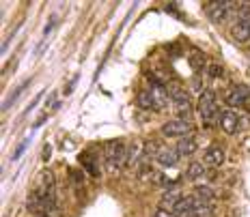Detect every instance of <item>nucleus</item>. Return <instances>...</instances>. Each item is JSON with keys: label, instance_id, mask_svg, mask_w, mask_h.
<instances>
[{"label": "nucleus", "instance_id": "1", "mask_svg": "<svg viewBox=\"0 0 250 217\" xmlns=\"http://www.w3.org/2000/svg\"><path fill=\"white\" fill-rule=\"evenodd\" d=\"M52 196H56L54 194V174H52L50 170H43L37 177V181H35V189L30 192L28 200H26V209L33 211L39 202H43L45 198H52Z\"/></svg>", "mask_w": 250, "mask_h": 217}, {"label": "nucleus", "instance_id": "2", "mask_svg": "<svg viewBox=\"0 0 250 217\" xmlns=\"http://www.w3.org/2000/svg\"><path fill=\"white\" fill-rule=\"evenodd\" d=\"M199 112H201V121L205 123V127H213L216 125V118L220 114L218 110L216 97H213L211 90H203L199 97Z\"/></svg>", "mask_w": 250, "mask_h": 217}, {"label": "nucleus", "instance_id": "3", "mask_svg": "<svg viewBox=\"0 0 250 217\" xmlns=\"http://www.w3.org/2000/svg\"><path fill=\"white\" fill-rule=\"evenodd\" d=\"M104 157H106V168L108 170H119L127 162V148L121 140L108 142L106 148H104Z\"/></svg>", "mask_w": 250, "mask_h": 217}, {"label": "nucleus", "instance_id": "4", "mask_svg": "<svg viewBox=\"0 0 250 217\" xmlns=\"http://www.w3.org/2000/svg\"><path fill=\"white\" fill-rule=\"evenodd\" d=\"M237 9V2H213L207 7V15H209L211 22H225V19L229 18L231 13H235Z\"/></svg>", "mask_w": 250, "mask_h": 217}, {"label": "nucleus", "instance_id": "5", "mask_svg": "<svg viewBox=\"0 0 250 217\" xmlns=\"http://www.w3.org/2000/svg\"><path fill=\"white\" fill-rule=\"evenodd\" d=\"M227 103L231 108H244V106H248V103H250V89H248L246 84L233 86V89L229 90V95H227Z\"/></svg>", "mask_w": 250, "mask_h": 217}, {"label": "nucleus", "instance_id": "6", "mask_svg": "<svg viewBox=\"0 0 250 217\" xmlns=\"http://www.w3.org/2000/svg\"><path fill=\"white\" fill-rule=\"evenodd\" d=\"M190 123H186V121H168V123H164L162 125V136L164 138H186V136H190Z\"/></svg>", "mask_w": 250, "mask_h": 217}, {"label": "nucleus", "instance_id": "7", "mask_svg": "<svg viewBox=\"0 0 250 217\" xmlns=\"http://www.w3.org/2000/svg\"><path fill=\"white\" fill-rule=\"evenodd\" d=\"M205 202H207V200L196 198V196H186V198H181L179 202H177V206L173 209V213H175V217H188L190 211H194L196 206H201Z\"/></svg>", "mask_w": 250, "mask_h": 217}, {"label": "nucleus", "instance_id": "8", "mask_svg": "<svg viewBox=\"0 0 250 217\" xmlns=\"http://www.w3.org/2000/svg\"><path fill=\"white\" fill-rule=\"evenodd\" d=\"M220 125L222 129L229 133V136H233V133L239 131V114L235 110H225L220 112Z\"/></svg>", "mask_w": 250, "mask_h": 217}, {"label": "nucleus", "instance_id": "9", "mask_svg": "<svg viewBox=\"0 0 250 217\" xmlns=\"http://www.w3.org/2000/svg\"><path fill=\"white\" fill-rule=\"evenodd\" d=\"M203 162H205L207 166H213V168L222 166V163H225V148L218 146V144H213V146H209L205 151V157H203Z\"/></svg>", "mask_w": 250, "mask_h": 217}, {"label": "nucleus", "instance_id": "10", "mask_svg": "<svg viewBox=\"0 0 250 217\" xmlns=\"http://www.w3.org/2000/svg\"><path fill=\"white\" fill-rule=\"evenodd\" d=\"M158 163L160 166H164V168H175L177 166V162H179V153L175 151V148H168V146H162L160 148V153H158Z\"/></svg>", "mask_w": 250, "mask_h": 217}, {"label": "nucleus", "instance_id": "11", "mask_svg": "<svg viewBox=\"0 0 250 217\" xmlns=\"http://www.w3.org/2000/svg\"><path fill=\"white\" fill-rule=\"evenodd\" d=\"M181 200V192H179V187H173V189H168V192H164L162 196V200H160V209L162 211H173L177 202Z\"/></svg>", "mask_w": 250, "mask_h": 217}, {"label": "nucleus", "instance_id": "12", "mask_svg": "<svg viewBox=\"0 0 250 217\" xmlns=\"http://www.w3.org/2000/svg\"><path fill=\"white\" fill-rule=\"evenodd\" d=\"M199 148V144H196V138H192V136H186V138H181L179 144L175 146V151L179 153V157H188V155H192Z\"/></svg>", "mask_w": 250, "mask_h": 217}, {"label": "nucleus", "instance_id": "13", "mask_svg": "<svg viewBox=\"0 0 250 217\" xmlns=\"http://www.w3.org/2000/svg\"><path fill=\"white\" fill-rule=\"evenodd\" d=\"M233 37H235L237 41H242V43H246V41H250V19H244V22H235L231 28Z\"/></svg>", "mask_w": 250, "mask_h": 217}, {"label": "nucleus", "instance_id": "14", "mask_svg": "<svg viewBox=\"0 0 250 217\" xmlns=\"http://www.w3.org/2000/svg\"><path fill=\"white\" fill-rule=\"evenodd\" d=\"M80 163L84 166V170H86L88 174H93V177H97V174H100V168H97V159H95V155H93V153H88V151L80 153Z\"/></svg>", "mask_w": 250, "mask_h": 217}, {"label": "nucleus", "instance_id": "15", "mask_svg": "<svg viewBox=\"0 0 250 217\" xmlns=\"http://www.w3.org/2000/svg\"><path fill=\"white\" fill-rule=\"evenodd\" d=\"M28 84H30V80H26V82H22V84H20V86H18V89H15V90L11 92V95H9V99H7V101H4V103H2V112H7V110H9V108H11V106H13V103H15V101H18V97H20V95H22V92H24L26 89H28Z\"/></svg>", "mask_w": 250, "mask_h": 217}, {"label": "nucleus", "instance_id": "16", "mask_svg": "<svg viewBox=\"0 0 250 217\" xmlns=\"http://www.w3.org/2000/svg\"><path fill=\"white\" fill-rule=\"evenodd\" d=\"M186 174H188V179H190V181H199V179L205 177V166L199 163V162H194V163H190V166H188Z\"/></svg>", "mask_w": 250, "mask_h": 217}, {"label": "nucleus", "instance_id": "17", "mask_svg": "<svg viewBox=\"0 0 250 217\" xmlns=\"http://www.w3.org/2000/svg\"><path fill=\"white\" fill-rule=\"evenodd\" d=\"M138 106L140 108H145V110H155L158 112V106H155V101H153V97H151V92H140L138 95Z\"/></svg>", "mask_w": 250, "mask_h": 217}, {"label": "nucleus", "instance_id": "18", "mask_svg": "<svg viewBox=\"0 0 250 217\" xmlns=\"http://www.w3.org/2000/svg\"><path fill=\"white\" fill-rule=\"evenodd\" d=\"M188 217H213V206L209 202H205V204L196 206L194 211H190Z\"/></svg>", "mask_w": 250, "mask_h": 217}, {"label": "nucleus", "instance_id": "19", "mask_svg": "<svg viewBox=\"0 0 250 217\" xmlns=\"http://www.w3.org/2000/svg\"><path fill=\"white\" fill-rule=\"evenodd\" d=\"M194 194L199 196V198H203V200H211V198H216V189L207 187V185H196V187H194Z\"/></svg>", "mask_w": 250, "mask_h": 217}, {"label": "nucleus", "instance_id": "20", "mask_svg": "<svg viewBox=\"0 0 250 217\" xmlns=\"http://www.w3.org/2000/svg\"><path fill=\"white\" fill-rule=\"evenodd\" d=\"M190 65H192V69L201 71L203 67H205V56H203L201 52H199V54H196V52H194V54H192V58H190Z\"/></svg>", "mask_w": 250, "mask_h": 217}, {"label": "nucleus", "instance_id": "21", "mask_svg": "<svg viewBox=\"0 0 250 217\" xmlns=\"http://www.w3.org/2000/svg\"><path fill=\"white\" fill-rule=\"evenodd\" d=\"M207 71H209L211 77H220L222 75V67L220 65H209V69H207Z\"/></svg>", "mask_w": 250, "mask_h": 217}, {"label": "nucleus", "instance_id": "22", "mask_svg": "<svg viewBox=\"0 0 250 217\" xmlns=\"http://www.w3.org/2000/svg\"><path fill=\"white\" fill-rule=\"evenodd\" d=\"M28 144H30V140H26V142L20 144V146H18V151H15V153H13V157H11L13 162H15V159H20V155H22V153L26 151V146H28Z\"/></svg>", "mask_w": 250, "mask_h": 217}, {"label": "nucleus", "instance_id": "23", "mask_svg": "<svg viewBox=\"0 0 250 217\" xmlns=\"http://www.w3.org/2000/svg\"><path fill=\"white\" fill-rule=\"evenodd\" d=\"M192 89H194L196 92H203V80H201V75L192 80Z\"/></svg>", "mask_w": 250, "mask_h": 217}, {"label": "nucleus", "instance_id": "24", "mask_svg": "<svg viewBox=\"0 0 250 217\" xmlns=\"http://www.w3.org/2000/svg\"><path fill=\"white\" fill-rule=\"evenodd\" d=\"M166 11H168V13H173L175 18H184V13H179V11H177V9H175V4H166Z\"/></svg>", "mask_w": 250, "mask_h": 217}, {"label": "nucleus", "instance_id": "25", "mask_svg": "<svg viewBox=\"0 0 250 217\" xmlns=\"http://www.w3.org/2000/svg\"><path fill=\"white\" fill-rule=\"evenodd\" d=\"M50 153H52V146L48 144V146L43 148V153H41V159H43V162H48V159H50Z\"/></svg>", "mask_w": 250, "mask_h": 217}, {"label": "nucleus", "instance_id": "26", "mask_svg": "<svg viewBox=\"0 0 250 217\" xmlns=\"http://www.w3.org/2000/svg\"><path fill=\"white\" fill-rule=\"evenodd\" d=\"M54 24H56V18H52V19H50V24H48V26H45V30H43V33H45V35H48V33H50V30H52V28H54Z\"/></svg>", "mask_w": 250, "mask_h": 217}, {"label": "nucleus", "instance_id": "27", "mask_svg": "<svg viewBox=\"0 0 250 217\" xmlns=\"http://www.w3.org/2000/svg\"><path fill=\"white\" fill-rule=\"evenodd\" d=\"M45 121H48V114H43V116H41V118H39V121H37V123H35V129H37V127H41V125H43V123H45Z\"/></svg>", "mask_w": 250, "mask_h": 217}, {"label": "nucleus", "instance_id": "28", "mask_svg": "<svg viewBox=\"0 0 250 217\" xmlns=\"http://www.w3.org/2000/svg\"><path fill=\"white\" fill-rule=\"evenodd\" d=\"M39 99H41V97H35V101H33V103H30V106H28V108H26V112H30V110H33V108H35V106H37V103H39Z\"/></svg>", "mask_w": 250, "mask_h": 217}, {"label": "nucleus", "instance_id": "29", "mask_svg": "<svg viewBox=\"0 0 250 217\" xmlns=\"http://www.w3.org/2000/svg\"><path fill=\"white\" fill-rule=\"evenodd\" d=\"M155 217H170V215H168V211H162V209H160L158 213H155Z\"/></svg>", "mask_w": 250, "mask_h": 217}, {"label": "nucleus", "instance_id": "30", "mask_svg": "<svg viewBox=\"0 0 250 217\" xmlns=\"http://www.w3.org/2000/svg\"><path fill=\"white\" fill-rule=\"evenodd\" d=\"M39 217H50V215H39Z\"/></svg>", "mask_w": 250, "mask_h": 217}]
</instances>
